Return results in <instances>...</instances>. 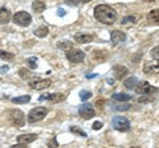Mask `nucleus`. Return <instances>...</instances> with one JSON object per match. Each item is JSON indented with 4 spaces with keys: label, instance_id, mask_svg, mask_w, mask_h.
<instances>
[{
    "label": "nucleus",
    "instance_id": "dca6fc26",
    "mask_svg": "<svg viewBox=\"0 0 159 148\" xmlns=\"http://www.w3.org/2000/svg\"><path fill=\"white\" fill-rule=\"evenodd\" d=\"M9 19H11V12H9V9H7L6 7L0 8V25L7 24L9 21Z\"/></svg>",
    "mask_w": 159,
    "mask_h": 148
},
{
    "label": "nucleus",
    "instance_id": "423d86ee",
    "mask_svg": "<svg viewBox=\"0 0 159 148\" xmlns=\"http://www.w3.org/2000/svg\"><path fill=\"white\" fill-rule=\"evenodd\" d=\"M134 90H135L138 94H142V95H151V94H154V93L158 91V89L151 86L150 83L145 81V82H138V85L135 86Z\"/></svg>",
    "mask_w": 159,
    "mask_h": 148
},
{
    "label": "nucleus",
    "instance_id": "f704fd0d",
    "mask_svg": "<svg viewBox=\"0 0 159 148\" xmlns=\"http://www.w3.org/2000/svg\"><path fill=\"white\" fill-rule=\"evenodd\" d=\"M8 70H9V66H7V65H4V66L0 67V73H2V74H6Z\"/></svg>",
    "mask_w": 159,
    "mask_h": 148
},
{
    "label": "nucleus",
    "instance_id": "412c9836",
    "mask_svg": "<svg viewBox=\"0 0 159 148\" xmlns=\"http://www.w3.org/2000/svg\"><path fill=\"white\" fill-rule=\"evenodd\" d=\"M137 23V17L130 15V16H125L122 19V25H127V24H135Z\"/></svg>",
    "mask_w": 159,
    "mask_h": 148
},
{
    "label": "nucleus",
    "instance_id": "4c0bfd02",
    "mask_svg": "<svg viewBox=\"0 0 159 148\" xmlns=\"http://www.w3.org/2000/svg\"><path fill=\"white\" fill-rule=\"evenodd\" d=\"M145 2H148V3H152V2H155V0H145Z\"/></svg>",
    "mask_w": 159,
    "mask_h": 148
},
{
    "label": "nucleus",
    "instance_id": "7c9ffc66",
    "mask_svg": "<svg viewBox=\"0 0 159 148\" xmlns=\"http://www.w3.org/2000/svg\"><path fill=\"white\" fill-rule=\"evenodd\" d=\"M103 127V123L102 122H94L93 123V130H101Z\"/></svg>",
    "mask_w": 159,
    "mask_h": 148
},
{
    "label": "nucleus",
    "instance_id": "393cba45",
    "mask_svg": "<svg viewBox=\"0 0 159 148\" xmlns=\"http://www.w3.org/2000/svg\"><path fill=\"white\" fill-rule=\"evenodd\" d=\"M27 65L29 66V69H32V70L37 69V58H36V57L28 58V60H27Z\"/></svg>",
    "mask_w": 159,
    "mask_h": 148
},
{
    "label": "nucleus",
    "instance_id": "9b49d317",
    "mask_svg": "<svg viewBox=\"0 0 159 148\" xmlns=\"http://www.w3.org/2000/svg\"><path fill=\"white\" fill-rule=\"evenodd\" d=\"M113 72H114V76H116L117 80H122L123 77L127 76L129 73V69L126 66H122V65H117L113 67Z\"/></svg>",
    "mask_w": 159,
    "mask_h": 148
},
{
    "label": "nucleus",
    "instance_id": "a878e982",
    "mask_svg": "<svg viewBox=\"0 0 159 148\" xmlns=\"http://www.w3.org/2000/svg\"><path fill=\"white\" fill-rule=\"evenodd\" d=\"M15 54L13 53H9V52H6V50H0V58H3V60H13Z\"/></svg>",
    "mask_w": 159,
    "mask_h": 148
},
{
    "label": "nucleus",
    "instance_id": "e433bc0d",
    "mask_svg": "<svg viewBox=\"0 0 159 148\" xmlns=\"http://www.w3.org/2000/svg\"><path fill=\"white\" fill-rule=\"evenodd\" d=\"M88 78H94V77H96V74H92V76H90V74H89V76H86Z\"/></svg>",
    "mask_w": 159,
    "mask_h": 148
},
{
    "label": "nucleus",
    "instance_id": "1a4fd4ad",
    "mask_svg": "<svg viewBox=\"0 0 159 148\" xmlns=\"http://www.w3.org/2000/svg\"><path fill=\"white\" fill-rule=\"evenodd\" d=\"M51 80H41V78H37L31 82V87L33 90H44V89H48L51 86Z\"/></svg>",
    "mask_w": 159,
    "mask_h": 148
},
{
    "label": "nucleus",
    "instance_id": "9d476101",
    "mask_svg": "<svg viewBox=\"0 0 159 148\" xmlns=\"http://www.w3.org/2000/svg\"><path fill=\"white\" fill-rule=\"evenodd\" d=\"M143 72L148 76H151V74H158L159 72V66H158V62H146L145 65H143Z\"/></svg>",
    "mask_w": 159,
    "mask_h": 148
},
{
    "label": "nucleus",
    "instance_id": "c756f323",
    "mask_svg": "<svg viewBox=\"0 0 159 148\" xmlns=\"http://www.w3.org/2000/svg\"><path fill=\"white\" fill-rule=\"evenodd\" d=\"M114 108H116V110H118V111H126V110H129V108H130V105H118V106H116Z\"/></svg>",
    "mask_w": 159,
    "mask_h": 148
},
{
    "label": "nucleus",
    "instance_id": "c85d7f7f",
    "mask_svg": "<svg viewBox=\"0 0 159 148\" xmlns=\"http://www.w3.org/2000/svg\"><path fill=\"white\" fill-rule=\"evenodd\" d=\"M20 77L24 78V80H27V78L31 77V73H29V70H27V69H20Z\"/></svg>",
    "mask_w": 159,
    "mask_h": 148
},
{
    "label": "nucleus",
    "instance_id": "72a5a7b5",
    "mask_svg": "<svg viewBox=\"0 0 159 148\" xmlns=\"http://www.w3.org/2000/svg\"><path fill=\"white\" fill-rule=\"evenodd\" d=\"M103 103H105V101H103V99H98V101L96 102V106H97L98 108H102V107H103Z\"/></svg>",
    "mask_w": 159,
    "mask_h": 148
},
{
    "label": "nucleus",
    "instance_id": "2eb2a0df",
    "mask_svg": "<svg viewBox=\"0 0 159 148\" xmlns=\"http://www.w3.org/2000/svg\"><path fill=\"white\" fill-rule=\"evenodd\" d=\"M62 94H56V93H53V94H47V95H43L40 97V101H51V102H60L64 99Z\"/></svg>",
    "mask_w": 159,
    "mask_h": 148
},
{
    "label": "nucleus",
    "instance_id": "473e14b6",
    "mask_svg": "<svg viewBox=\"0 0 159 148\" xmlns=\"http://www.w3.org/2000/svg\"><path fill=\"white\" fill-rule=\"evenodd\" d=\"M158 49H159V48L155 46V48H154L152 50H151V56H152V57H155V60H157V61H158Z\"/></svg>",
    "mask_w": 159,
    "mask_h": 148
},
{
    "label": "nucleus",
    "instance_id": "aec40b11",
    "mask_svg": "<svg viewBox=\"0 0 159 148\" xmlns=\"http://www.w3.org/2000/svg\"><path fill=\"white\" fill-rule=\"evenodd\" d=\"M33 33L36 34L37 37L44 38V37H47V36H48L49 29H48V27H40V28H37V29H34V32H33Z\"/></svg>",
    "mask_w": 159,
    "mask_h": 148
},
{
    "label": "nucleus",
    "instance_id": "6ab92c4d",
    "mask_svg": "<svg viewBox=\"0 0 159 148\" xmlns=\"http://www.w3.org/2000/svg\"><path fill=\"white\" fill-rule=\"evenodd\" d=\"M32 9L36 13H41V12H44V9H45V3L40 2V0H36V2L32 3Z\"/></svg>",
    "mask_w": 159,
    "mask_h": 148
},
{
    "label": "nucleus",
    "instance_id": "4468645a",
    "mask_svg": "<svg viewBox=\"0 0 159 148\" xmlns=\"http://www.w3.org/2000/svg\"><path fill=\"white\" fill-rule=\"evenodd\" d=\"M110 37H111V41L116 42V44L123 42V41L126 40V34L123 33V32H121V31H113L111 34H110Z\"/></svg>",
    "mask_w": 159,
    "mask_h": 148
},
{
    "label": "nucleus",
    "instance_id": "f03ea898",
    "mask_svg": "<svg viewBox=\"0 0 159 148\" xmlns=\"http://www.w3.org/2000/svg\"><path fill=\"white\" fill-rule=\"evenodd\" d=\"M47 115H48V108L47 107H43V106L34 107V108H32V110L29 111L28 122L29 123H37L40 120H43Z\"/></svg>",
    "mask_w": 159,
    "mask_h": 148
},
{
    "label": "nucleus",
    "instance_id": "f257e3e1",
    "mask_svg": "<svg viewBox=\"0 0 159 148\" xmlns=\"http://www.w3.org/2000/svg\"><path fill=\"white\" fill-rule=\"evenodd\" d=\"M94 17L98 21L110 25V24H113L117 20V12L111 7L106 6V4H99V6L94 8Z\"/></svg>",
    "mask_w": 159,
    "mask_h": 148
},
{
    "label": "nucleus",
    "instance_id": "a211bd4d",
    "mask_svg": "<svg viewBox=\"0 0 159 148\" xmlns=\"http://www.w3.org/2000/svg\"><path fill=\"white\" fill-rule=\"evenodd\" d=\"M138 80L135 77H130V78H127V80L123 82V85H125L126 89H129V90H133V89H135V86L138 85Z\"/></svg>",
    "mask_w": 159,
    "mask_h": 148
},
{
    "label": "nucleus",
    "instance_id": "5701e85b",
    "mask_svg": "<svg viewBox=\"0 0 159 148\" xmlns=\"http://www.w3.org/2000/svg\"><path fill=\"white\" fill-rule=\"evenodd\" d=\"M158 13H159V11L158 9H152V11L148 13V16H147V19L150 20L151 23H155V24H158Z\"/></svg>",
    "mask_w": 159,
    "mask_h": 148
},
{
    "label": "nucleus",
    "instance_id": "cd10ccee",
    "mask_svg": "<svg viewBox=\"0 0 159 148\" xmlns=\"http://www.w3.org/2000/svg\"><path fill=\"white\" fill-rule=\"evenodd\" d=\"M70 132H73V134H77V135H81V136H84V137L86 136V132L82 131L81 128H78V127H76V126L70 127Z\"/></svg>",
    "mask_w": 159,
    "mask_h": 148
},
{
    "label": "nucleus",
    "instance_id": "39448f33",
    "mask_svg": "<svg viewBox=\"0 0 159 148\" xmlns=\"http://www.w3.org/2000/svg\"><path fill=\"white\" fill-rule=\"evenodd\" d=\"M9 120L13 126L17 127H23L25 124V115H24L23 111L20 110H11L9 111Z\"/></svg>",
    "mask_w": 159,
    "mask_h": 148
},
{
    "label": "nucleus",
    "instance_id": "bb28decb",
    "mask_svg": "<svg viewBox=\"0 0 159 148\" xmlns=\"http://www.w3.org/2000/svg\"><path fill=\"white\" fill-rule=\"evenodd\" d=\"M57 46H58V49H61V50H69V49L72 48V42L70 41H62V42H58Z\"/></svg>",
    "mask_w": 159,
    "mask_h": 148
},
{
    "label": "nucleus",
    "instance_id": "20e7f679",
    "mask_svg": "<svg viewBox=\"0 0 159 148\" xmlns=\"http://www.w3.org/2000/svg\"><path fill=\"white\" fill-rule=\"evenodd\" d=\"M13 23L17 24L20 27H28L29 24L32 23V16L29 15L28 12H24V11H20L17 13H15L13 16Z\"/></svg>",
    "mask_w": 159,
    "mask_h": 148
},
{
    "label": "nucleus",
    "instance_id": "f3484780",
    "mask_svg": "<svg viewBox=\"0 0 159 148\" xmlns=\"http://www.w3.org/2000/svg\"><path fill=\"white\" fill-rule=\"evenodd\" d=\"M133 98V95L130 94H125V93H116L113 94V99L114 101H118V102H127Z\"/></svg>",
    "mask_w": 159,
    "mask_h": 148
},
{
    "label": "nucleus",
    "instance_id": "c9c22d12",
    "mask_svg": "<svg viewBox=\"0 0 159 148\" xmlns=\"http://www.w3.org/2000/svg\"><path fill=\"white\" fill-rule=\"evenodd\" d=\"M57 13H58V16H65V11H64L62 8H58V11H57Z\"/></svg>",
    "mask_w": 159,
    "mask_h": 148
},
{
    "label": "nucleus",
    "instance_id": "ddd939ff",
    "mask_svg": "<svg viewBox=\"0 0 159 148\" xmlns=\"http://www.w3.org/2000/svg\"><path fill=\"white\" fill-rule=\"evenodd\" d=\"M37 139V135L36 134H24V135H20L17 136V141L19 143H23V144H29Z\"/></svg>",
    "mask_w": 159,
    "mask_h": 148
},
{
    "label": "nucleus",
    "instance_id": "f8f14e48",
    "mask_svg": "<svg viewBox=\"0 0 159 148\" xmlns=\"http://www.w3.org/2000/svg\"><path fill=\"white\" fill-rule=\"evenodd\" d=\"M74 41L78 44H88L93 41V36L88 33H77V34H74Z\"/></svg>",
    "mask_w": 159,
    "mask_h": 148
},
{
    "label": "nucleus",
    "instance_id": "7ed1b4c3",
    "mask_svg": "<svg viewBox=\"0 0 159 148\" xmlns=\"http://www.w3.org/2000/svg\"><path fill=\"white\" fill-rule=\"evenodd\" d=\"M111 126L116 128L117 131H121V132H127L131 127L130 120L125 116H114L111 120Z\"/></svg>",
    "mask_w": 159,
    "mask_h": 148
},
{
    "label": "nucleus",
    "instance_id": "6e6552de",
    "mask_svg": "<svg viewBox=\"0 0 159 148\" xmlns=\"http://www.w3.org/2000/svg\"><path fill=\"white\" fill-rule=\"evenodd\" d=\"M78 114L81 115L84 119H90V118L96 116V111H94V108L90 103H84V105L78 108Z\"/></svg>",
    "mask_w": 159,
    "mask_h": 148
},
{
    "label": "nucleus",
    "instance_id": "b1692460",
    "mask_svg": "<svg viewBox=\"0 0 159 148\" xmlns=\"http://www.w3.org/2000/svg\"><path fill=\"white\" fill-rule=\"evenodd\" d=\"M29 101H31V97H29V95H23V97L12 98V102L13 103H27Z\"/></svg>",
    "mask_w": 159,
    "mask_h": 148
},
{
    "label": "nucleus",
    "instance_id": "0eeeda50",
    "mask_svg": "<svg viewBox=\"0 0 159 148\" xmlns=\"http://www.w3.org/2000/svg\"><path fill=\"white\" fill-rule=\"evenodd\" d=\"M66 58L73 63H78L85 60V53L80 49H72V50L66 52Z\"/></svg>",
    "mask_w": 159,
    "mask_h": 148
},
{
    "label": "nucleus",
    "instance_id": "4be33fe9",
    "mask_svg": "<svg viewBox=\"0 0 159 148\" xmlns=\"http://www.w3.org/2000/svg\"><path fill=\"white\" fill-rule=\"evenodd\" d=\"M92 95H93L92 91H89V90H81V91H80V99L84 101V102L88 101V99H90Z\"/></svg>",
    "mask_w": 159,
    "mask_h": 148
},
{
    "label": "nucleus",
    "instance_id": "2f4dec72",
    "mask_svg": "<svg viewBox=\"0 0 159 148\" xmlns=\"http://www.w3.org/2000/svg\"><path fill=\"white\" fill-rule=\"evenodd\" d=\"M80 2H81V0H65V3L69 4V6H78Z\"/></svg>",
    "mask_w": 159,
    "mask_h": 148
}]
</instances>
